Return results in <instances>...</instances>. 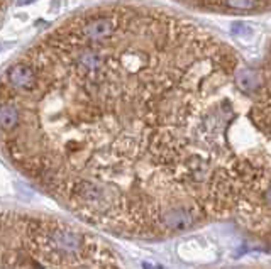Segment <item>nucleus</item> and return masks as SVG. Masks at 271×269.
Here are the masks:
<instances>
[{"instance_id": "f257e3e1", "label": "nucleus", "mask_w": 271, "mask_h": 269, "mask_svg": "<svg viewBox=\"0 0 271 269\" xmlns=\"http://www.w3.org/2000/svg\"><path fill=\"white\" fill-rule=\"evenodd\" d=\"M242 64L224 39L170 9L120 2L78 10L5 66V142L29 164L87 151L190 163Z\"/></svg>"}, {"instance_id": "f03ea898", "label": "nucleus", "mask_w": 271, "mask_h": 269, "mask_svg": "<svg viewBox=\"0 0 271 269\" xmlns=\"http://www.w3.org/2000/svg\"><path fill=\"white\" fill-rule=\"evenodd\" d=\"M41 249L56 262H68L80 256L84 249V239L75 230L54 225L41 232Z\"/></svg>"}, {"instance_id": "7ed1b4c3", "label": "nucleus", "mask_w": 271, "mask_h": 269, "mask_svg": "<svg viewBox=\"0 0 271 269\" xmlns=\"http://www.w3.org/2000/svg\"><path fill=\"white\" fill-rule=\"evenodd\" d=\"M198 12L225 15H253L271 12V0H173Z\"/></svg>"}, {"instance_id": "20e7f679", "label": "nucleus", "mask_w": 271, "mask_h": 269, "mask_svg": "<svg viewBox=\"0 0 271 269\" xmlns=\"http://www.w3.org/2000/svg\"><path fill=\"white\" fill-rule=\"evenodd\" d=\"M193 223L192 213L185 208H173L163 215V225L170 230H186Z\"/></svg>"}, {"instance_id": "39448f33", "label": "nucleus", "mask_w": 271, "mask_h": 269, "mask_svg": "<svg viewBox=\"0 0 271 269\" xmlns=\"http://www.w3.org/2000/svg\"><path fill=\"white\" fill-rule=\"evenodd\" d=\"M263 200H264V203L271 208V185L268 186L266 190H264V195H263Z\"/></svg>"}, {"instance_id": "423d86ee", "label": "nucleus", "mask_w": 271, "mask_h": 269, "mask_svg": "<svg viewBox=\"0 0 271 269\" xmlns=\"http://www.w3.org/2000/svg\"><path fill=\"white\" fill-rule=\"evenodd\" d=\"M142 269H164L161 264H156V262H142Z\"/></svg>"}, {"instance_id": "0eeeda50", "label": "nucleus", "mask_w": 271, "mask_h": 269, "mask_svg": "<svg viewBox=\"0 0 271 269\" xmlns=\"http://www.w3.org/2000/svg\"><path fill=\"white\" fill-rule=\"evenodd\" d=\"M32 2H36V0H19L17 5H26V4H32Z\"/></svg>"}, {"instance_id": "6e6552de", "label": "nucleus", "mask_w": 271, "mask_h": 269, "mask_svg": "<svg viewBox=\"0 0 271 269\" xmlns=\"http://www.w3.org/2000/svg\"><path fill=\"white\" fill-rule=\"evenodd\" d=\"M9 4H10V0H4V9H5V7H7V5H9Z\"/></svg>"}]
</instances>
